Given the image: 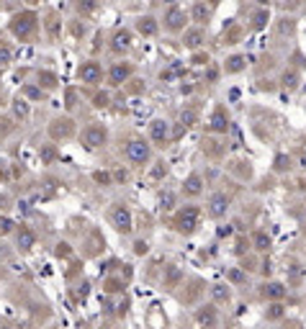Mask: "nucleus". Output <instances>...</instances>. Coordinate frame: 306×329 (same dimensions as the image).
I'll use <instances>...</instances> for the list:
<instances>
[{
    "mask_svg": "<svg viewBox=\"0 0 306 329\" xmlns=\"http://www.w3.org/2000/svg\"><path fill=\"white\" fill-rule=\"evenodd\" d=\"M36 29H39V16L34 11H23V13H16L11 18V34L21 41L31 39L36 34Z\"/></svg>",
    "mask_w": 306,
    "mask_h": 329,
    "instance_id": "1",
    "label": "nucleus"
},
{
    "mask_svg": "<svg viewBox=\"0 0 306 329\" xmlns=\"http://www.w3.org/2000/svg\"><path fill=\"white\" fill-rule=\"evenodd\" d=\"M124 157L129 164H134V168H144V164L149 162L152 152H149V144L144 139H131L124 149Z\"/></svg>",
    "mask_w": 306,
    "mask_h": 329,
    "instance_id": "2",
    "label": "nucleus"
},
{
    "mask_svg": "<svg viewBox=\"0 0 306 329\" xmlns=\"http://www.w3.org/2000/svg\"><path fill=\"white\" fill-rule=\"evenodd\" d=\"M106 139H108V129L103 124H90V126L82 129V134H80V142H82V147H85V149H98V147L106 144Z\"/></svg>",
    "mask_w": 306,
    "mask_h": 329,
    "instance_id": "3",
    "label": "nucleus"
},
{
    "mask_svg": "<svg viewBox=\"0 0 306 329\" xmlns=\"http://www.w3.org/2000/svg\"><path fill=\"white\" fill-rule=\"evenodd\" d=\"M111 224H114L121 234H129V232H131V227H134V222H131V211H129L126 206L116 203V206H114V211H111Z\"/></svg>",
    "mask_w": 306,
    "mask_h": 329,
    "instance_id": "4",
    "label": "nucleus"
},
{
    "mask_svg": "<svg viewBox=\"0 0 306 329\" xmlns=\"http://www.w3.org/2000/svg\"><path fill=\"white\" fill-rule=\"evenodd\" d=\"M149 139L157 147H165V144H168V139H170V124L162 121V119H155L149 124Z\"/></svg>",
    "mask_w": 306,
    "mask_h": 329,
    "instance_id": "5",
    "label": "nucleus"
},
{
    "mask_svg": "<svg viewBox=\"0 0 306 329\" xmlns=\"http://www.w3.org/2000/svg\"><path fill=\"white\" fill-rule=\"evenodd\" d=\"M175 227H178V229H180L183 234H190V232H196V227H198V208L188 206L185 211H180V216H178Z\"/></svg>",
    "mask_w": 306,
    "mask_h": 329,
    "instance_id": "6",
    "label": "nucleus"
},
{
    "mask_svg": "<svg viewBox=\"0 0 306 329\" xmlns=\"http://www.w3.org/2000/svg\"><path fill=\"white\" fill-rule=\"evenodd\" d=\"M49 134H52V139H70L75 134L72 119H54L52 126H49Z\"/></svg>",
    "mask_w": 306,
    "mask_h": 329,
    "instance_id": "7",
    "label": "nucleus"
},
{
    "mask_svg": "<svg viewBox=\"0 0 306 329\" xmlns=\"http://www.w3.org/2000/svg\"><path fill=\"white\" fill-rule=\"evenodd\" d=\"M100 77H103V70H100V65L98 62H82L80 65V70H77V80L80 82H100Z\"/></svg>",
    "mask_w": 306,
    "mask_h": 329,
    "instance_id": "8",
    "label": "nucleus"
},
{
    "mask_svg": "<svg viewBox=\"0 0 306 329\" xmlns=\"http://www.w3.org/2000/svg\"><path fill=\"white\" fill-rule=\"evenodd\" d=\"M16 242H18V250H21V252H31L34 244H36V237H34V232H31L29 227H18Z\"/></svg>",
    "mask_w": 306,
    "mask_h": 329,
    "instance_id": "9",
    "label": "nucleus"
},
{
    "mask_svg": "<svg viewBox=\"0 0 306 329\" xmlns=\"http://www.w3.org/2000/svg\"><path fill=\"white\" fill-rule=\"evenodd\" d=\"M227 211H229V198H227L224 193H216V196L211 198V203H209V216L219 218V216H224Z\"/></svg>",
    "mask_w": 306,
    "mask_h": 329,
    "instance_id": "10",
    "label": "nucleus"
},
{
    "mask_svg": "<svg viewBox=\"0 0 306 329\" xmlns=\"http://www.w3.org/2000/svg\"><path fill=\"white\" fill-rule=\"evenodd\" d=\"M165 26H168L170 31H180L185 29V13L180 8H170L168 16H165Z\"/></svg>",
    "mask_w": 306,
    "mask_h": 329,
    "instance_id": "11",
    "label": "nucleus"
},
{
    "mask_svg": "<svg viewBox=\"0 0 306 329\" xmlns=\"http://www.w3.org/2000/svg\"><path fill=\"white\" fill-rule=\"evenodd\" d=\"M131 77V67L129 65H124V62H119L114 70H111V75H108V82L111 85H124V82Z\"/></svg>",
    "mask_w": 306,
    "mask_h": 329,
    "instance_id": "12",
    "label": "nucleus"
},
{
    "mask_svg": "<svg viewBox=\"0 0 306 329\" xmlns=\"http://www.w3.org/2000/svg\"><path fill=\"white\" fill-rule=\"evenodd\" d=\"M136 31L142 34V36H155V34H157V21H155L152 16L139 18V21H136Z\"/></svg>",
    "mask_w": 306,
    "mask_h": 329,
    "instance_id": "13",
    "label": "nucleus"
},
{
    "mask_svg": "<svg viewBox=\"0 0 306 329\" xmlns=\"http://www.w3.org/2000/svg\"><path fill=\"white\" fill-rule=\"evenodd\" d=\"M201 190H203L201 175H196V173H193V175L183 183V193H185V196H201Z\"/></svg>",
    "mask_w": 306,
    "mask_h": 329,
    "instance_id": "14",
    "label": "nucleus"
},
{
    "mask_svg": "<svg viewBox=\"0 0 306 329\" xmlns=\"http://www.w3.org/2000/svg\"><path fill=\"white\" fill-rule=\"evenodd\" d=\"M129 46H131V31L124 29V31H119V34L114 36V51L121 54V51H126Z\"/></svg>",
    "mask_w": 306,
    "mask_h": 329,
    "instance_id": "15",
    "label": "nucleus"
},
{
    "mask_svg": "<svg viewBox=\"0 0 306 329\" xmlns=\"http://www.w3.org/2000/svg\"><path fill=\"white\" fill-rule=\"evenodd\" d=\"M29 114H31L29 100H26V98H16V100H13V116L23 121V119H29Z\"/></svg>",
    "mask_w": 306,
    "mask_h": 329,
    "instance_id": "16",
    "label": "nucleus"
},
{
    "mask_svg": "<svg viewBox=\"0 0 306 329\" xmlns=\"http://www.w3.org/2000/svg\"><path fill=\"white\" fill-rule=\"evenodd\" d=\"M72 3H75V11L82 16H90L98 8V0H72Z\"/></svg>",
    "mask_w": 306,
    "mask_h": 329,
    "instance_id": "17",
    "label": "nucleus"
},
{
    "mask_svg": "<svg viewBox=\"0 0 306 329\" xmlns=\"http://www.w3.org/2000/svg\"><path fill=\"white\" fill-rule=\"evenodd\" d=\"M39 88H46V90L57 88V77L52 72H39Z\"/></svg>",
    "mask_w": 306,
    "mask_h": 329,
    "instance_id": "18",
    "label": "nucleus"
},
{
    "mask_svg": "<svg viewBox=\"0 0 306 329\" xmlns=\"http://www.w3.org/2000/svg\"><path fill=\"white\" fill-rule=\"evenodd\" d=\"M265 296H270V298H281V296H283V286H281V283H270V286H265Z\"/></svg>",
    "mask_w": 306,
    "mask_h": 329,
    "instance_id": "19",
    "label": "nucleus"
},
{
    "mask_svg": "<svg viewBox=\"0 0 306 329\" xmlns=\"http://www.w3.org/2000/svg\"><path fill=\"white\" fill-rule=\"evenodd\" d=\"M227 121H229V119L219 111V114L214 116V129H216V131H227Z\"/></svg>",
    "mask_w": 306,
    "mask_h": 329,
    "instance_id": "20",
    "label": "nucleus"
},
{
    "mask_svg": "<svg viewBox=\"0 0 306 329\" xmlns=\"http://www.w3.org/2000/svg\"><path fill=\"white\" fill-rule=\"evenodd\" d=\"M206 18H209V11L198 3L196 6V11H193V21H198V23H206Z\"/></svg>",
    "mask_w": 306,
    "mask_h": 329,
    "instance_id": "21",
    "label": "nucleus"
},
{
    "mask_svg": "<svg viewBox=\"0 0 306 329\" xmlns=\"http://www.w3.org/2000/svg\"><path fill=\"white\" fill-rule=\"evenodd\" d=\"M23 95H29V98L36 100V98H44V90L36 88V85H26V88H23Z\"/></svg>",
    "mask_w": 306,
    "mask_h": 329,
    "instance_id": "22",
    "label": "nucleus"
},
{
    "mask_svg": "<svg viewBox=\"0 0 306 329\" xmlns=\"http://www.w3.org/2000/svg\"><path fill=\"white\" fill-rule=\"evenodd\" d=\"M11 60H13V51H11V46L0 44V65H8Z\"/></svg>",
    "mask_w": 306,
    "mask_h": 329,
    "instance_id": "23",
    "label": "nucleus"
},
{
    "mask_svg": "<svg viewBox=\"0 0 306 329\" xmlns=\"http://www.w3.org/2000/svg\"><path fill=\"white\" fill-rule=\"evenodd\" d=\"M11 232H13V222H11L8 216H3V218H0V237H6Z\"/></svg>",
    "mask_w": 306,
    "mask_h": 329,
    "instance_id": "24",
    "label": "nucleus"
},
{
    "mask_svg": "<svg viewBox=\"0 0 306 329\" xmlns=\"http://www.w3.org/2000/svg\"><path fill=\"white\" fill-rule=\"evenodd\" d=\"M214 296H216V301H229V298H232L229 288L224 291V286H214Z\"/></svg>",
    "mask_w": 306,
    "mask_h": 329,
    "instance_id": "25",
    "label": "nucleus"
},
{
    "mask_svg": "<svg viewBox=\"0 0 306 329\" xmlns=\"http://www.w3.org/2000/svg\"><path fill=\"white\" fill-rule=\"evenodd\" d=\"M46 29H49L52 39H57V36H60V21H57V18H49V23H46Z\"/></svg>",
    "mask_w": 306,
    "mask_h": 329,
    "instance_id": "26",
    "label": "nucleus"
},
{
    "mask_svg": "<svg viewBox=\"0 0 306 329\" xmlns=\"http://www.w3.org/2000/svg\"><path fill=\"white\" fill-rule=\"evenodd\" d=\"M255 242H258V250H268V247H270V239H268V234H263V232L255 237Z\"/></svg>",
    "mask_w": 306,
    "mask_h": 329,
    "instance_id": "27",
    "label": "nucleus"
},
{
    "mask_svg": "<svg viewBox=\"0 0 306 329\" xmlns=\"http://www.w3.org/2000/svg\"><path fill=\"white\" fill-rule=\"evenodd\" d=\"M185 44L196 49V46L201 44V31H193V34H188V41H185Z\"/></svg>",
    "mask_w": 306,
    "mask_h": 329,
    "instance_id": "28",
    "label": "nucleus"
},
{
    "mask_svg": "<svg viewBox=\"0 0 306 329\" xmlns=\"http://www.w3.org/2000/svg\"><path fill=\"white\" fill-rule=\"evenodd\" d=\"M95 105H98V108L108 105V95H106V93H103V95H98V98H95Z\"/></svg>",
    "mask_w": 306,
    "mask_h": 329,
    "instance_id": "29",
    "label": "nucleus"
},
{
    "mask_svg": "<svg viewBox=\"0 0 306 329\" xmlns=\"http://www.w3.org/2000/svg\"><path fill=\"white\" fill-rule=\"evenodd\" d=\"M147 252V242H136V255H144Z\"/></svg>",
    "mask_w": 306,
    "mask_h": 329,
    "instance_id": "30",
    "label": "nucleus"
},
{
    "mask_svg": "<svg viewBox=\"0 0 306 329\" xmlns=\"http://www.w3.org/2000/svg\"><path fill=\"white\" fill-rule=\"evenodd\" d=\"M95 180H98V183H108V175H100V173H95Z\"/></svg>",
    "mask_w": 306,
    "mask_h": 329,
    "instance_id": "31",
    "label": "nucleus"
},
{
    "mask_svg": "<svg viewBox=\"0 0 306 329\" xmlns=\"http://www.w3.org/2000/svg\"><path fill=\"white\" fill-rule=\"evenodd\" d=\"M29 3H39V0H29Z\"/></svg>",
    "mask_w": 306,
    "mask_h": 329,
    "instance_id": "32",
    "label": "nucleus"
},
{
    "mask_svg": "<svg viewBox=\"0 0 306 329\" xmlns=\"http://www.w3.org/2000/svg\"><path fill=\"white\" fill-rule=\"evenodd\" d=\"M0 8H3V3H0Z\"/></svg>",
    "mask_w": 306,
    "mask_h": 329,
    "instance_id": "33",
    "label": "nucleus"
}]
</instances>
